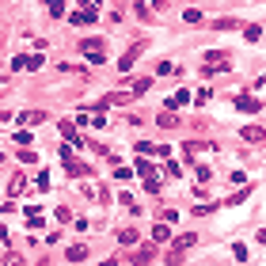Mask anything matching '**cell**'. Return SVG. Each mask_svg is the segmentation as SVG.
<instances>
[{"label":"cell","instance_id":"14","mask_svg":"<svg viewBox=\"0 0 266 266\" xmlns=\"http://www.w3.org/2000/svg\"><path fill=\"white\" fill-rule=\"evenodd\" d=\"M190 103V92H175L171 95V103H167V111H175V107H187Z\"/></svg>","mask_w":266,"mask_h":266},{"label":"cell","instance_id":"23","mask_svg":"<svg viewBox=\"0 0 266 266\" xmlns=\"http://www.w3.org/2000/svg\"><path fill=\"white\" fill-rule=\"evenodd\" d=\"M35 183H38V190H50V183H53V179H50V171H42Z\"/></svg>","mask_w":266,"mask_h":266},{"label":"cell","instance_id":"20","mask_svg":"<svg viewBox=\"0 0 266 266\" xmlns=\"http://www.w3.org/2000/svg\"><path fill=\"white\" fill-rule=\"evenodd\" d=\"M92 126L103 129V126H107V111H95V114H92Z\"/></svg>","mask_w":266,"mask_h":266},{"label":"cell","instance_id":"6","mask_svg":"<svg viewBox=\"0 0 266 266\" xmlns=\"http://www.w3.org/2000/svg\"><path fill=\"white\" fill-rule=\"evenodd\" d=\"M61 133H65V141H69V145H84V141H80V133H76V126H72L69 118L61 122Z\"/></svg>","mask_w":266,"mask_h":266},{"label":"cell","instance_id":"13","mask_svg":"<svg viewBox=\"0 0 266 266\" xmlns=\"http://www.w3.org/2000/svg\"><path fill=\"white\" fill-rule=\"evenodd\" d=\"M148 87H152V76H141V80H133V87H129V92H133V95H145Z\"/></svg>","mask_w":266,"mask_h":266},{"label":"cell","instance_id":"10","mask_svg":"<svg viewBox=\"0 0 266 266\" xmlns=\"http://www.w3.org/2000/svg\"><path fill=\"white\" fill-rule=\"evenodd\" d=\"M152 240H156V243L171 240V224H167V221H163V224H156V228H152Z\"/></svg>","mask_w":266,"mask_h":266},{"label":"cell","instance_id":"17","mask_svg":"<svg viewBox=\"0 0 266 266\" xmlns=\"http://www.w3.org/2000/svg\"><path fill=\"white\" fill-rule=\"evenodd\" d=\"M243 38H247V42H258V38H262V27H243Z\"/></svg>","mask_w":266,"mask_h":266},{"label":"cell","instance_id":"11","mask_svg":"<svg viewBox=\"0 0 266 266\" xmlns=\"http://www.w3.org/2000/svg\"><path fill=\"white\" fill-rule=\"evenodd\" d=\"M262 137H266L262 126H243V141H262Z\"/></svg>","mask_w":266,"mask_h":266},{"label":"cell","instance_id":"27","mask_svg":"<svg viewBox=\"0 0 266 266\" xmlns=\"http://www.w3.org/2000/svg\"><path fill=\"white\" fill-rule=\"evenodd\" d=\"M99 266H118V262H114V258H107V262H99Z\"/></svg>","mask_w":266,"mask_h":266},{"label":"cell","instance_id":"15","mask_svg":"<svg viewBox=\"0 0 266 266\" xmlns=\"http://www.w3.org/2000/svg\"><path fill=\"white\" fill-rule=\"evenodd\" d=\"M133 61H137V50H129L126 57L118 61V69H122V72H129V69H133Z\"/></svg>","mask_w":266,"mask_h":266},{"label":"cell","instance_id":"16","mask_svg":"<svg viewBox=\"0 0 266 266\" xmlns=\"http://www.w3.org/2000/svg\"><path fill=\"white\" fill-rule=\"evenodd\" d=\"M46 8H50V16H65V0H46Z\"/></svg>","mask_w":266,"mask_h":266},{"label":"cell","instance_id":"5","mask_svg":"<svg viewBox=\"0 0 266 266\" xmlns=\"http://www.w3.org/2000/svg\"><path fill=\"white\" fill-rule=\"evenodd\" d=\"M236 111L255 114V111H258V99H255V95H236Z\"/></svg>","mask_w":266,"mask_h":266},{"label":"cell","instance_id":"4","mask_svg":"<svg viewBox=\"0 0 266 266\" xmlns=\"http://www.w3.org/2000/svg\"><path fill=\"white\" fill-rule=\"evenodd\" d=\"M42 53H31V57H19V61H12V69H27V72H35V69H42Z\"/></svg>","mask_w":266,"mask_h":266},{"label":"cell","instance_id":"25","mask_svg":"<svg viewBox=\"0 0 266 266\" xmlns=\"http://www.w3.org/2000/svg\"><path fill=\"white\" fill-rule=\"evenodd\" d=\"M19 160H23V163H35V160H38V152H31V148H23V152H19Z\"/></svg>","mask_w":266,"mask_h":266},{"label":"cell","instance_id":"22","mask_svg":"<svg viewBox=\"0 0 266 266\" xmlns=\"http://www.w3.org/2000/svg\"><path fill=\"white\" fill-rule=\"evenodd\" d=\"M137 175H145V179H148V175H152V163H148V160H137Z\"/></svg>","mask_w":266,"mask_h":266},{"label":"cell","instance_id":"18","mask_svg":"<svg viewBox=\"0 0 266 266\" xmlns=\"http://www.w3.org/2000/svg\"><path fill=\"white\" fill-rule=\"evenodd\" d=\"M27 224H31V228H42V213H38V209H27Z\"/></svg>","mask_w":266,"mask_h":266},{"label":"cell","instance_id":"19","mask_svg":"<svg viewBox=\"0 0 266 266\" xmlns=\"http://www.w3.org/2000/svg\"><path fill=\"white\" fill-rule=\"evenodd\" d=\"M183 19H187V23H202V12H198V8H187V12H183Z\"/></svg>","mask_w":266,"mask_h":266},{"label":"cell","instance_id":"8","mask_svg":"<svg viewBox=\"0 0 266 266\" xmlns=\"http://www.w3.org/2000/svg\"><path fill=\"white\" fill-rule=\"evenodd\" d=\"M65 258H69V262H84V258H87V247H84V243H72V247L65 251Z\"/></svg>","mask_w":266,"mask_h":266},{"label":"cell","instance_id":"1","mask_svg":"<svg viewBox=\"0 0 266 266\" xmlns=\"http://www.w3.org/2000/svg\"><path fill=\"white\" fill-rule=\"evenodd\" d=\"M95 16H99V0H84V8H76L69 19L76 27H87V23H95Z\"/></svg>","mask_w":266,"mask_h":266},{"label":"cell","instance_id":"9","mask_svg":"<svg viewBox=\"0 0 266 266\" xmlns=\"http://www.w3.org/2000/svg\"><path fill=\"white\" fill-rule=\"evenodd\" d=\"M156 126H163V129H175V126H179V118H175V111H160V118H156Z\"/></svg>","mask_w":266,"mask_h":266},{"label":"cell","instance_id":"12","mask_svg":"<svg viewBox=\"0 0 266 266\" xmlns=\"http://www.w3.org/2000/svg\"><path fill=\"white\" fill-rule=\"evenodd\" d=\"M194 243H198V236H194V232H187V236H179V240H175V251H190Z\"/></svg>","mask_w":266,"mask_h":266},{"label":"cell","instance_id":"28","mask_svg":"<svg viewBox=\"0 0 266 266\" xmlns=\"http://www.w3.org/2000/svg\"><path fill=\"white\" fill-rule=\"evenodd\" d=\"M4 118H8V114H4V111H0V122H4Z\"/></svg>","mask_w":266,"mask_h":266},{"label":"cell","instance_id":"2","mask_svg":"<svg viewBox=\"0 0 266 266\" xmlns=\"http://www.w3.org/2000/svg\"><path fill=\"white\" fill-rule=\"evenodd\" d=\"M80 53H87V57L95 61V65H103V42H99V38H84V42H80Z\"/></svg>","mask_w":266,"mask_h":266},{"label":"cell","instance_id":"7","mask_svg":"<svg viewBox=\"0 0 266 266\" xmlns=\"http://www.w3.org/2000/svg\"><path fill=\"white\" fill-rule=\"evenodd\" d=\"M19 122H23V126H42L46 114L42 111H23V114H19Z\"/></svg>","mask_w":266,"mask_h":266},{"label":"cell","instance_id":"26","mask_svg":"<svg viewBox=\"0 0 266 266\" xmlns=\"http://www.w3.org/2000/svg\"><path fill=\"white\" fill-rule=\"evenodd\" d=\"M145 190H148V194H156V190H160V179H156V175H148V183H145Z\"/></svg>","mask_w":266,"mask_h":266},{"label":"cell","instance_id":"3","mask_svg":"<svg viewBox=\"0 0 266 266\" xmlns=\"http://www.w3.org/2000/svg\"><path fill=\"white\" fill-rule=\"evenodd\" d=\"M129 258H133V266H148V262L156 258V247H152V243H145V247H133V251H129Z\"/></svg>","mask_w":266,"mask_h":266},{"label":"cell","instance_id":"21","mask_svg":"<svg viewBox=\"0 0 266 266\" xmlns=\"http://www.w3.org/2000/svg\"><path fill=\"white\" fill-rule=\"evenodd\" d=\"M4 266H23V255H19V251H8V258H4Z\"/></svg>","mask_w":266,"mask_h":266},{"label":"cell","instance_id":"24","mask_svg":"<svg viewBox=\"0 0 266 266\" xmlns=\"http://www.w3.org/2000/svg\"><path fill=\"white\" fill-rule=\"evenodd\" d=\"M118 240H122V243H137V232H133V228H126V232L118 236Z\"/></svg>","mask_w":266,"mask_h":266}]
</instances>
